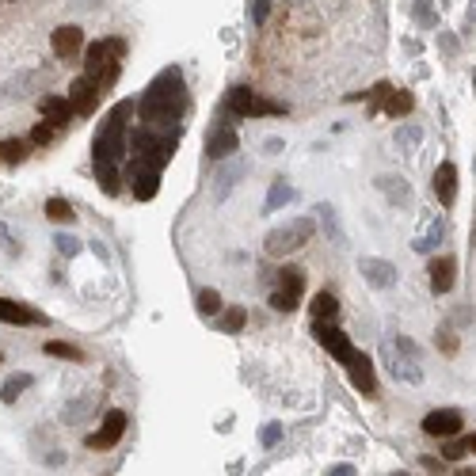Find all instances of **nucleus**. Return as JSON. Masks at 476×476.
Returning <instances> with one entry per match:
<instances>
[{"label":"nucleus","instance_id":"f257e3e1","mask_svg":"<svg viewBox=\"0 0 476 476\" xmlns=\"http://www.w3.org/2000/svg\"><path fill=\"white\" fill-rule=\"evenodd\" d=\"M134 111L130 100H122L115 111L107 115L103 130L95 134V180L107 195H118L122 191V175H118V164L126 157V115Z\"/></svg>","mask_w":476,"mask_h":476},{"label":"nucleus","instance_id":"f03ea898","mask_svg":"<svg viewBox=\"0 0 476 476\" xmlns=\"http://www.w3.org/2000/svg\"><path fill=\"white\" fill-rule=\"evenodd\" d=\"M183 111H187V88H183L180 69H168L164 77H157L149 84V92L141 95V103H137V118H141L145 126L175 122Z\"/></svg>","mask_w":476,"mask_h":476},{"label":"nucleus","instance_id":"7ed1b4c3","mask_svg":"<svg viewBox=\"0 0 476 476\" xmlns=\"http://www.w3.org/2000/svg\"><path fill=\"white\" fill-rule=\"evenodd\" d=\"M312 232H317V217H294V221H286V225H278V229L267 232L263 252L274 255V260H282V255H289V252H297V248L309 244Z\"/></svg>","mask_w":476,"mask_h":476},{"label":"nucleus","instance_id":"20e7f679","mask_svg":"<svg viewBox=\"0 0 476 476\" xmlns=\"http://www.w3.org/2000/svg\"><path fill=\"white\" fill-rule=\"evenodd\" d=\"M84 77H92L100 88L115 84V77H118V58L111 54V46H107V42H92V46H84Z\"/></svg>","mask_w":476,"mask_h":476},{"label":"nucleus","instance_id":"39448f33","mask_svg":"<svg viewBox=\"0 0 476 476\" xmlns=\"http://www.w3.org/2000/svg\"><path fill=\"white\" fill-rule=\"evenodd\" d=\"M347 374H351V385L358 392H366V397H374L377 392V370H374V358H370L366 351H351V358L343 362Z\"/></svg>","mask_w":476,"mask_h":476},{"label":"nucleus","instance_id":"423d86ee","mask_svg":"<svg viewBox=\"0 0 476 476\" xmlns=\"http://www.w3.org/2000/svg\"><path fill=\"white\" fill-rule=\"evenodd\" d=\"M100 92L103 88L95 84L92 77H77L72 80V88H69V107H72V115H92L95 107H100Z\"/></svg>","mask_w":476,"mask_h":476},{"label":"nucleus","instance_id":"0eeeda50","mask_svg":"<svg viewBox=\"0 0 476 476\" xmlns=\"http://www.w3.org/2000/svg\"><path fill=\"white\" fill-rule=\"evenodd\" d=\"M122 434H126V411L115 408V411H107V419H103L100 431H92L84 442H88V450H111Z\"/></svg>","mask_w":476,"mask_h":476},{"label":"nucleus","instance_id":"6e6552de","mask_svg":"<svg viewBox=\"0 0 476 476\" xmlns=\"http://www.w3.org/2000/svg\"><path fill=\"white\" fill-rule=\"evenodd\" d=\"M461 427H465V419L457 408H438L423 419V431L431 434V438H450V434H457Z\"/></svg>","mask_w":476,"mask_h":476},{"label":"nucleus","instance_id":"1a4fd4ad","mask_svg":"<svg viewBox=\"0 0 476 476\" xmlns=\"http://www.w3.org/2000/svg\"><path fill=\"white\" fill-rule=\"evenodd\" d=\"M312 335H317V343L324 347V351L332 354V358H340V362L351 358L354 347H351V340H347V335H343L335 324H317V320H312Z\"/></svg>","mask_w":476,"mask_h":476},{"label":"nucleus","instance_id":"9d476101","mask_svg":"<svg viewBox=\"0 0 476 476\" xmlns=\"http://www.w3.org/2000/svg\"><path fill=\"white\" fill-rule=\"evenodd\" d=\"M358 271H362V278H366L374 289H389L392 282H397V267H392L389 260H374V255H366V260L358 263Z\"/></svg>","mask_w":476,"mask_h":476},{"label":"nucleus","instance_id":"9b49d317","mask_svg":"<svg viewBox=\"0 0 476 476\" xmlns=\"http://www.w3.org/2000/svg\"><path fill=\"white\" fill-rule=\"evenodd\" d=\"M38 115H42V122H50L54 130L72 122V107H69L65 95H42V100H38Z\"/></svg>","mask_w":476,"mask_h":476},{"label":"nucleus","instance_id":"f8f14e48","mask_svg":"<svg viewBox=\"0 0 476 476\" xmlns=\"http://www.w3.org/2000/svg\"><path fill=\"white\" fill-rule=\"evenodd\" d=\"M0 324H46V317L38 309H31V305L23 301H8V297H0Z\"/></svg>","mask_w":476,"mask_h":476},{"label":"nucleus","instance_id":"ddd939ff","mask_svg":"<svg viewBox=\"0 0 476 476\" xmlns=\"http://www.w3.org/2000/svg\"><path fill=\"white\" fill-rule=\"evenodd\" d=\"M130 183H134V198L149 203V198L157 195V187H160V172L149 168V164H134L130 160Z\"/></svg>","mask_w":476,"mask_h":476},{"label":"nucleus","instance_id":"4468645a","mask_svg":"<svg viewBox=\"0 0 476 476\" xmlns=\"http://www.w3.org/2000/svg\"><path fill=\"white\" fill-rule=\"evenodd\" d=\"M381 362L389 366V374L397 377V381H408V385H419V381H423V370H419L415 362H404V358H400L397 347H385V351H381Z\"/></svg>","mask_w":476,"mask_h":476},{"label":"nucleus","instance_id":"2eb2a0df","mask_svg":"<svg viewBox=\"0 0 476 476\" xmlns=\"http://www.w3.org/2000/svg\"><path fill=\"white\" fill-rule=\"evenodd\" d=\"M434 195H438L442 206H454L457 203V164H438L434 168Z\"/></svg>","mask_w":476,"mask_h":476},{"label":"nucleus","instance_id":"dca6fc26","mask_svg":"<svg viewBox=\"0 0 476 476\" xmlns=\"http://www.w3.org/2000/svg\"><path fill=\"white\" fill-rule=\"evenodd\" d=\"M454 271H457L454 255H438V260H431L427 274H431V289H434V294H450V289H454Z\"/></svg>","mask_w":476,"mask_h":476},{"label":"nucleus","instance_id":"f3484780","mask_svg":"<svg viewBox=\"0 0 476 476\" xmlns=\"http://www.w3.org/2000/svg\"><path fill=\"white\" fill-rule=\"evenodd\" d=\"M80 50H84V31L80 27L65 23V27L54 31V54H58V58H77Z\"/></svg>","mask_w":476,"mask_h":476},{"label":"nucleus","instance_id":"a211bd4d","mask_svg":"<svg viewBox=\"0 0 476 476\" xmlns=\"http://www.w3.org/2000/svg\"><path fill=\"white\" fill-rule=\"evenodd\" d=\"M225 111H229L232 118H255V92L248 84H237L225 95Z\"/></svg>","mask_w":476,"mask_h":476},{"label":"nucleus","instance_id":"6ab92c4d","mask_svg":"<svg viewBox=\"0 0 476 476\" xmlns=\"http://www.w3.org/2000/svg\"><path fill=\"white\" fill-rule=\"evenodd\" d=\"M232 152H237V130H232V126H217L206 141V157L209 160H229Z\"/></svg>","mask_w":476,"mask_h":476},{"label":"nucleus","instance_id":"aec40b11","mask_svg":"<svg viewBox=\"0 0 476 476\" xmlns=\"http://www.w3.org/2000/svg\"><path fill=\"white\" fill-rule=\"evenodd\" d=\"M377 191H385V195H389V203L392 206H411V187L404 180H400V175H381V180H377Z\"/></svg>","mask_w":476,"mask_h":476},{"label":"nucleus","instance_id":"412c9836","mask_svg":"<svg viewBox=\"0 0 476 476\" xmlns=\"http://www.w3.org/2000/svg\"><path fill=\"white\" fill-rule=\"evenodd\" d=\"M309 309H312V320H317V324H335V317H340V301H335L328 289H320V294L312 297Z\"/></svg>","mask_w":476,"mask_h":476},{"label":"nucleus","instance_id":"4be33fe9","mask_svg":"<svg viewBox=\"0 0 476 476\" xmlns=\"http://www.w3.org/2000/svg\"><path fill=\"white\" fill-rule=\"evenodd\" d=\"M31 385H35V377H31V374H12L4 385H0V400H4V404H15Z\"/></svg>","mask_w":476,"mask_h":476},{"label":"nucleus","instance_id":"5701e85b","mask_svg":"<svg viewBox=\"0 0 476 476\" xmlns=\"http://www.w3.org/2000/svg\"><path fill=\"white\" fill-rule=\"evenodd\" d=\"M278 289L301 297V294H305V271H301V267H282V271H278Z\"/></svg>","mask_w":476,"mask_h":476},{"label":"nucleus","instance_id":"b1692460","mask_svg":"<svg viewBox=\"0 0 476 476\" xmlns=\"http://www.w3.org/2000/svg\"><path fill=\"white\" fill-rule=\"evenodd\" d=\"M27 160V141L12 137V141H0V164H23Z\"/></svg>","mask_w":476,"mask_h":476},{"label":"nucleus","instance_id":"393cba45","mask_svg":"<svg viewBox=\"0 0 476 476\" xmlns=\"http://www.w3.org/2000/svg\"><path fill=\"white\" fill-rule=\"evenodd\" d=\"M240 175H244V164H240V160H232L229 168H221V175H217V198H225L229 195L232 187H237V180Z\"/></svg>","mask_w":476,"mask_h":476},{"label":"nucleus","instance_id":"a878e982","mask_svg":"<svg viewBox=\"0 0 476 476\" xmlns=\"http://www.w3.org/2000/svg\"><path fill=\"white\" fill-rule=\"evenodd\" d=\"M411 107H415V95L411 92H389V100H385V111H389L392 118H404Z\"/></svg>","mask_w":476,"mask_h":476},{"label":"nucleus","instance_id":"bb28decb","mask_svg":"<svg viewBox=\"0 0 476 476\" xmlns=\"http://www.w3.org/2000/svg\"><path fill=\"white\" fill-rule=\"evenodd\" d=\"M294 195H297V191L289 187L286 180H274V183H271V195H267V209H278V206L294 203Z\"/></svg>","mask_w":476,"mask_h":476},{"label":"nucleus","instance_id":"cd10ccee","mask_svg":"<svg viewBox=\"0 0 476 476\" xmlns=\"http://www.w3.org/2000/svg\"><path fill=\"white\" fill-rule=\"evenodd\" d=\"M248 324V312L240 309V305H232V309H225V317H221V332H229V335H237L240 328Z\"/></svg>","mask_w":476,"mask_h":476},{"label":"nucleus","instance_id":"c85d7f7f","mask_svg":"<svg viewBox=\"0 0 476 476\" xmlns=\"http://www.w3.org/2000/svg\"><path fill=\"white\" fill-rule=\"evenodd\" d=\"M46 217H50V221H61V225H65V221H72L77 214H72V206L65 203V198H50V203H46Z\"/></svg>","mask_w":476,"mask_h":476},{"label":"nucleus","instance_id":"c756f323","mask_svg":"<svg viewBox=\"0 0 476 476\" xmlns=\"http://www.w3.org/2000/svg\"><path fill=\"white\" fill-rule=\"evenodd\" d=\"M438 240H442V221H438V217H434V221L427 225V232L415 240V252H431V248L438 244Z\"/></svg>","mask_w":476,"mask_h":476},{"label":"nucleus","instance_id":"7c9ffc66","mask_svg":"<svg viewBox=\"0 0 476 476\" xmlns=\"http://www.w3.org/2000/svg\"><path fill=\"white\" fill-rule=\"evenodd\" d=\"M198 312H203V317H217V312H221V294H217V289H203V294H198Z\"/></svg>","mask_w":476,"mask_h":476},{"label":"nucleus","instance_id":"2f4dec72","mask_svg":"<svg viewBox=\"0 0 476 476\" xmlns=\"http://www.w3.org/2000/svg\"><path fill=\"white\" fill-rule=\"evenodd\" d=\"M297 301H301V297L286 294V289H274V294H271V309H274V312H294Z\"/></svg>","mask_w":476,"mask_h":476},{"label":"nucleus","instance_id":"473e14b6","mask_svg":"<svg viewBox=\"0 0 476 476\" xmlns=\"http://www.w3.org/2000/svg\"><path fill=\"white\" fill-rule=\"evenodd\" d=\"M46 354H54V358H69V362H80V358H84V354H80L72 343H58V340L46 343Z\"/></svg>","mask_w":476,"mask_h":476},{"label":"nucleus","instance_id":"72a5a7b5","mask_svg":"<svg viewBox=\"0 0 476 476\" xmlns=\"http://www.w3.org/2000/svg\"><path fill=\"white\" fill-rule=\"evenodd\" d=\"M473 446H476V438H473V434H469V438H454V442L446 446V454H442V457H454V461H457V457L473 454Z\"/></svg>","mask_w":476,"mask_h":476},{"label":"nucleus","instance_id":"f704fd0d","mask_svg":"<svg viewBox=\"0 0 476 476\" xmlns=\"http://www.w3.org/2000/svg\"><path fill=\"white\" fill-rule=\"evenodd\" d=\"M389 92H392V84H385V80H381V84H377V88H370V95H366V100H370V111L385 107V100H389Z\"/></svg>","mask_w":476,"mask_h":476},{"label":"nucleus","instance_id":"c9c22d12","mask_svg":"<svg viewBox=\"0 0 476 476\" xmlns=\"http://www.w3.org/2000/svg\"><path fill=\"white\" fill-rule=\"evenodd\" d=\"M54 134H58V130H54L50 122H38L35 130H31V141H35V145H50V141H54Z\"/></svg>","mask_w":476,"mask_h":476},{"label":"nucleus","instance_id":"e433bc0d","mask_svg":"<svg viewBox=\"0 0 476 476\" xmlns=\"http://www.w3.org/2000/svg\"><path fill=\"white\" fill-rule=\"evenodd\" d=\"M278 438H282V427L278 423H267V427H263V431H260V442H263V446H278Z\"/></svg>","mask_w":476,"mask_h":476},{"label":"nucleus","instance_id":"4c0bfd02","mask_svg":"<svg viewBox=\"0 0 476 476\" xmlns=\"http://www.w3.org/2000/svg\"><path fill=\"white\" fill-rule=\"evenodd\" d=\"M54 244H58L61 255H77V252H80V240H72V237H58Z\"/></svg>","mask_w":476,"mask_h":476},{"label":"nucleus","instance_id":"58836bf2","mask_svg":"<svg viewBox=\"0 0 476 476\" xmlns=\"http://www.w3.org/2000/svg\"><path fill=\"white\" fill-rule=\"evenodd\" d=\"M397 145H400V149H415V145H419V130H400L397 134Z\"/></svg>","mask_w":476,"mask_h":476},{"label":"nucleus","instance_id":"ea45409f","mask_svg":"<svg viewBox=\"0 0 476 476\" xmlns=\"http://www.w3.org/2000/svg\"><path fill=\"white\" fill-rule=\"evenodd\" d=\"M267 12H271V4H267V0H255V4H252V19H255V23H263V19H267Z\"/></svg>","mask_w":476,"mask_h":476},{"label":"nucleus","instance_id":"a19ab883","mask_svg":"<svg viewBox=\"0 0 476 476\" xmlns=\"http://www.w3.org/2000/svg\"><path fill=\"white\" fill-rule=\"evenodd\" d=\"M263 149H267V157H278V152H282V141H278V137H271V141H263Z\"/></svg>","mask_w":476,"mask_h":476},{"label":"nucleus","instance_id":"79ce46f5","mask_svg":"<svg viewBox=\"0 0 476 476\" xmlns=\"http://www.w3.org/2000/svg\"><path fill=\"white\" fill-rule=\"evenodd\" d=\"M442 347H446V354H454V351H457V340H454L450 332H442Z\"/></svg>","mask_w":476,"mask_h":476},{"label":"nucleus","instance_id":"37998d69","mask_svg":"<svg viewBox=\"0 0 476 476\" xmlns=\"http://www.w3.org/2000/svg\"><path fill=\"white\" fill-rule=\"evenodd\" d=\"M328 476H354V465H335Z\"/></svg>","mask_w":476,"mask_h":476},{"label":"nucleus","instance_id":"c03bdc74","mask_svg":"<svg viewBox=\"0 0 476 476\" xmlns=\"http://www.w3.org/2000/svg\"><path fill=\"white\" fill-rule=\"evenodd\" d=\"M0 240H4V248H12L8 244V225H0Z\"/></svg>","mask_w":476,"mask_h":476},{"label":"nucleus","instance_id":"a18cd8bd","mask_svg":"<svg viewBox=\"0 0 476 476\" xmlns=\"http://www.w3.org/2000/svg\"><path fill=\"white\" fill-rule=\"evenodd\" d=\"M457 476H473V469H457Z\"/></svg>","mask_w":476,"mask_h":476},{"label":"nucleus","instance_id":"49530a36","mask_svg":"<svg viewBox=\"0 0 476 476\" xmlns=\"http://www.w3.org/2000/svg\"><path fill=\"white\" fill-rule=\"evenodd\" d=\"M400 476H404V473H400Z\"/></svg>","mask_w":476,"mask_h":476}]
</instances>
